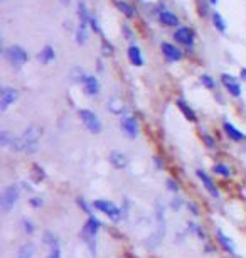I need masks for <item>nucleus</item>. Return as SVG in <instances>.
<instances>
[{
    "mask_svg": "<svg viewBox=\"0 0 246 258\" xmlns=\"http://www.w3.org/2000/svg\"><path fill=\"white\" fill-rule=\"evenodd\" d=\"M101 228V221L98 220L96 216H88L86 223H84L83 230H81V240L86 243L89 253L91 257H96V237H98V231Z\"/></svg>",
    "mask_w": 246,
    "mask_h": 258,
    "instance_id": "f257e3e1",
    "label": "nucleus"
},
{
    "mask_svg": "<svg viewBox=\"0 0 246 258\" xmlns=\"http://www.w3.org/2000/svg\"><path fill=\"white\" fill-rule=\"evenodd\" d=\"M20 198V186L19 184H8L3 188L2 194H0V210L2 213H10L14 210V206L17 204Z\"/></svg>",
    "mask_w": 246,
    "mask_h": 258,
    "instance_id": "f03ea898",
    "label": "nucleus"
},
{
    "mask_svg": "<svg viewBox=\"0 0 246 258\" xmlns=\"http://www.w3.org/2000/svg\"><path fill=\"white\" fill-rule=\"evenodd\" d=\"M22 139H24V145L27 154H35L39 150V139H41V128L37 125H29L22 133Z\"/></svg>",
    "mask_w": 246,
    "mask_h": 258,
    "instance_id": "7ed1b4c3",
    "label": "nucleus"
},
{
    "mask_svg": "<svg viewBox=\"0 0 246 258\" xmlns=\"http://www.w3.org/2000/svg\"><path fill=\"white\" fill-rule=\"evenodd\" d=\"M93 208L103 213L105 216H108L111 221H120L122 220V208H118L115 203L108 201V199H95L93 201Z\"/></svg>",
    "mask_w": 246,
    "mask_h": 258,
    "instance_id": "20e7f679",
    "label": "nucleus"
},
{
    "mask_svg": "<svg viewBox=\"0 0 246 258\" xmlns=\"http://www.w3.org/2000/svg\"><path fill=\"white\" fill-rule=\"evenodd\" d=\"M78 117L81 118V122L84 123V127H86L91 133H101L103 123H101V120L98 118V115L95 112L83 108V110H79V112H78Z\"/></svg>",
    "mask_w": 246,
    "mask_h": 258,
    "instance_id": "39448f33",
    "label": "nucleus"
},
{
    "mask_svg": "<svg viewBox=\"0 0 246 258\" xmlns=\"http://www.w3.org/2000/svg\"><path fill=\"white\" fill-rule=\"evenodd\" d=\"M5 56H7V59L12 63V66H15V68H22V66L29 61L27 51H25L22 46H19V44H14V46L8 47L5 51Z\"/></svg>",
    "mask_w": 246,
    "mask_h": 258,
    "instance_id": "423d86ee",
    "label": "nucleus"
},
{
    "mask_svg": "<svg viewBox=\"0 0 246 258\" xmlns=\"http://www.w3.org/2000/svg\"><path fill=\"white\" fill-rule=\"evenodd\" d=\"M17 96H19V93H17L15 88L3 86L2 91H0V112H7L10 108V105H14Z\"/></svg>",
    "mask_w": 246,
    "mask_h": 258,
    "instance_id": "0eeeda50",
    "label": "nucleus"
},
{
    "mask_svg": "<svg viewBox=\"0 0 246 258\" xmlns=\"http://www.w3.org/2000/svg\"><path fill=\"white\" fill-rule=\"evenodd\" d=\"M155 221H157V233L154 235V238H157L159 242L165 237V208L160 201H155Z\"/></svg>",
    "mask_w": 246,
    "mask_h": 258,
    "instance_id": "6e6552de",
    "label": "nucleus"
},
{
    "mask_svg": "<svg viewBox=\"0 0 246 258\" xmlns=\"http://www.w3.org/2000/svg\"><path fill=\"white\" fill-rule=\"evenodd\" d=\"M120 128L128 139H135L138 135V123L135 117H130V115H125V117L120 118Z\"/></svg>",
    "mask_w": 246,
    "mask_h": 258,
    "instance_id": "1a4fd4ad",
    "label": "nucleus"
},
{
    "mask_svg": "<svg viewBox=\"0 0 246 258\" xmlns=\"http://www.w3.org/2000/svg\"><path fill=\"white\" fill-rule=\"evenodd\" d=\"M221 83H223V86L226 88V91H230V95L231 96H241V93H243V90H241V84L238 81V78H235L233 74H221Z\"/></svg>",
    "mask_w": 246,
    "mask_h": 258,
    "instance_id": "9d476101",
    "label": "nucleus"
},
{
    "mask_svg": "<svg viewBox=\"0 0 246 258\" xmlns=\"http://www.w3.org/2000/svg\"><path fill=\"white\" fill-rule=\"evenodd\" d=\"M174 37H176L177 42L184 44L187 47L194 46V30L189 27H179L176 30V34H174Z\"/></svg>",
    "mask_w": 246,
    "mask_h": 258,
    "instance_id": "9b49d317",
    "label": "nucleus"
},
{
    "mask_svg": "<svg viewBox=\"0 0 246 258\" xmlns=\"http://www.w3.org/2000/svg\"><path fill=\"white\" fill-rule=\"evenodd\" d=\"M160 49H162L165 59L171 61V63H176V61H181L182 59V51L179 47L174 46V44H171V42H162Z\"/></svg>",
    "mask_w": 246,
    "mask_h": 258,
    "instance_id": "f8f14e48",
    "label": "nucleus"
},
{
    "mask_svg": "<svg viewBox=\"0 0 246 258\" xmlns=\"http://www.w3.org/2000/svg\"><path fill=\"white\" fill-rule=\"evenodd\" d=\"M196 174H198V177L201 179V182H203V186L206 188V191H208V193L211 194L213 198H218V196H219V191H218V188H216V184H214V181L211 179V176H209L208 172H204L203 169L196 171Z\"/></svg>",
    "mask_w": 246,
    "mask_h": 258,
    "instance_id": "ddd939ff",
    "label": "nucleus"
},
{
    "mask_svg": "<svg viewBox=\"0 0 246 258\" xmlns=\"http://www.w3.org/2000/svg\"><path fill=\"white\" fill-rule=\"evenodd\" d=\"M83 88L88 96H96L98 93H100V81H98V78L93 76V74H86V78H84L83 81Z\"/></svg>",
    "mask_w": 246,
    "mask_h": 258,
    "instance_id": "4468645a",
    "label": "nucleus"
},
{
    "mask_svg": "<svg viewBox=\"0 0 246 258\" xmlns=\"http://www.w3.org/2000/svg\"><path fill=\"white\" fill-rule=\"evenodd\" d=\"M108 161L110 164L113 166L115 169H125L128 166V159H127V155H125L123 152H120V150H113L110 155H108Z\"/></svg>",
    "mask_w": 246,
    "mask_h": 258,
    "instance_id": "2eb2a0df",
    "label": "nucleus"
},
{
    "mask_svg": "<svg viewBox=\"0 0 246 258\" xmlns=\"http://www.w3.org/2000/svg\"><path fill=\"white\" fill-rule=\"evenodd\" d=\"M218 242H219V245H221L223 248H225V252H228L230 253V255H233V257H236V247H235V242H233V240L228 237V235H225L223 233L221 230H218Z\"/></svg>",
    "mask_w": 246,
    "mask_h": 258,
    "instance_id": "dca6fc26",
    "label": "nucleus"
},
{
    "mask_svg": "<svg viewBox=\"0 0 246 258\" xmlns=\"http://www.w3.org/2000/svg\"><path fill=\"white\" fill-rule=\"evenodd\" d=\"M37 59L41 64H51L52 61L56 59V52H54V47L52 46H44L41 49V52L37 54Z\"/></svg>",
    "mask_w": 246,
    "mask_h": 258,
    "instance_id": "f3484780",
    "label": "nucleus"
},
{
    "mask_svg": "<svg viewBox=\"0 0 246 258\" xmlns=\"http://www.w3.org/2000/svg\"><path fill=\"white\" fill-rule=\"evenodd\" d=\"M223 128H225V132H226V135L230 137V139L233 142H241L245 139V133L243 132H240L238 128H236L233 123L230 122H225V125H223Z\"/></svg>",
    "mask_w": 246,
    "mask_h": 258,
    "instance_id": "a211bd4d",
    "label": "nucleus"
},
{
    "mask_svg": "<svg viewBox=\"0 0 246 258\" xmlns=\"http://www.w3.org/2000/svg\"><path fill=\"white\" fill-rule=\"evenodd\" d=\"M128 59L133 66H144V56L138 46H130L128 47Z\"/></svg>",
    "mask_w": 246,
    "mask_h": 258,
    "instance_id": "6ab92c4d",
    "label": "nucleus"
},
{
    "mask_svg": "<svg viewBox=\"0 0 246 258\" xmlns=\"http://www.w3.org/2000/svg\"><path fill=\"white\" fill-rule=\"evenodd\" d=\"M34 255H35V245L32 242L22 243L19 252H17V258H34Z\"/></svg>",
    "mask_w": 246,
    "mask_h": 258,
    "instance_id": "aec40b11",
    "label": "nucleus"
},
{
    "mask_svg": "<svg viewBox=\"0 0 246 258\" xmlns=\"http://www.w3.org/2000/svg\"><path fill=\"white\" fill-rule=\"evenodd\" d=\"M78 17H79V24H84V25H88L89 20H91V15H89V10L84 0H79L78 2Z\"/></svg>",
    "mask_w": 246,
    "mask_h": 258,
    "instance_id": "412c9836",
    "label": "nucleus"
},
{
    "mask_svg": "<svg viewBox=\"0 0 246 258\" xmlns=\"http://www.w3.org/2000/svg\"><path fill=\"white\" fill-rule=\"evenodd\" d=\"M159 17H160V20H162L164 25H169V27H177V25H179L177 15L172 14V12H169V10H162Z\"/></svg>",
    "mask_w": 246,
    "mask_h": 258,
    "instance_id": "4be33fe9",
    "label": "nucleus"
},
{
    "mask_svg": "<svg viewBox=\"0 0 246 258\" xmlns=\"http://www.w3.org/2000/svg\"><path fill=\"white\" fill-rule=\"evenodd\" d=\"M106 108H108L110 112L115 113V115H122L123 110H125V106H123V101L120 100L118 96H113L111 100H108V103H106Z\"/></svg>",
    "mask_w": 246,
    "mask_h": 258,
    "instance_id": "5701e85b",
    "label": "nucleus"
},
{
    "mask_svg": "<svg viewBox=\"0 0 246 258\" xmlns=\"http://www.w3.org/2000/svg\"><path fill=\"white\" fill-rule=\"evenodd\" d=\"M76 44L78 46H84V44L88 42V39H89V35H88V25H84V24H79L78 25V29H76Z\"/></svg>",
    "mask_w": 246,
    "mask_h": 258,
    "instance_id": "b1692460",
    "label": "nucleus"
},
{
    "mask_svg": "<svg viewBox=\"0 0 246 258\" xmlns=\"http://www.w3.org/2000/svg\"><path fill=\"white\" fill-rule=\"evenodd\" d=\"M177 106H179V110L184 113V117L189 120V122H196V120H198V117H196V112L186 103L184 100H177Z\"/></svg>",
    "mask_w": 246,
    "mask_h": 258,
    "instance_id": "393cba45",
    "label": "nucleus"
},
{
    "mask_svg": "<svg viewBox=\"0 0 246 258\" xmlns=\"http://www.w3.org/2000/svg\"><path fill=\"white\" fill-rule=\"evenodd\" d=\"M116 7H118L120 12H122L125 17H128V19L135 17V8H133L128 2H125V0H118V2H116Z\"/></svg>",
    "mask_w": 246,
    "mask_h": 258,
    "instance_id": "a878e982",
    "label": "nucleus"
},
{
    "mask_svg": "<svg viewBox=\"0 0 246 258\" xmlns=\"http://www.w3.org/2000/svg\"><path fill=\"white\" fill-rule=\"evenodd\" d=\"M213 25L216 27V30H219V32H226V29H228L225 17L219 14V12H213Z\"/></svg>",
    "mask_w": 246,
    "mask_h": 258,
    "instance_id": "bb28decb",
    "label": "nucleus"
},
{
    "mask_svg": "<svg viewBox=\"0 0 246 258\" xmlns=\"http://www.w3.org/2000/svg\"><path fill=\"white\" fill-rule=\"evenodd\" d=\"M42 242H44V245H47L49 248L59 247V238H57V235H54L52 231H44Z\"/></svg>",
    "mask_w": 246,
    "mask_h": 258,
    "instance_id": "cd10ccee",
    "label": "nucleus"
},
{
    "mask_svg": "<svg viewBox=\"0 0 246 258\" xmlns=\"http://www.w3.org/2000/svg\"><path fill=\"white\" fill-rule=\"evenodd\" d=\"M10 150H14V152H22V150H25L24 139H22V135H19V137H12Z\"/></svg>",
    "mask_w": 246,
    "mask_h": 258,
    "instance_id": "c85d7f7f",
    "label": "nucleus"
},
{
    "mask_svg": "<svg viewBox=\"0 0 246 258\" xmlns=\"http://www.w3.org/2000/svg\"><path fill=\"white\" fill-rule=\"evenodd\" d=\"M213 171L216 172V174L223 176V177H230L231 176V169L226 166V164H214L213 166Z\"/></svg>",
    "mask_w": 246,
    "mask_h": 258,
    "instance_id": "c756f323",
    "label": "nucleus"
},
{
    "mask_svg": "<svg viewBox=\"0 0 246 258\" xmlns=\"http://www.w3.org/2000/svg\"><path fill=\"white\" fill-rule=\"evenodd\" d=\"M22 230L30 237V235H34V231H35V225L29 220V218H24V220H22Z\"/></svg>",
    "mask_w": 246,
    "mask_h": 258,
    "instance_id": "7c9ffc66",
    "label": "nucleus"
},
{
    "mask_svg": "<svg viewBox=\"0 0 246 258\" xmlns=\"http://www.w3.org/2000/svg\"><path fill=\"white\" fill-rule=\"evenodd\" d=\"M201 83H203V86H206L208 90H214V86H216L214 79L209 76V74H203V76H201Z\"/></svg>",
    "mask_w": 246,
    "mask_h": 258,
    "instance_id": "2f4dec72",
    "label": "nucleus"
},
{
    "mask_svg": "<svg viewBox=\"0 0 246 258\" xmlns=\"http://www.w3.org/2000/svg\"><path fill=\"white\" fill-rule=\"evenodd\" d=\"M10 142H12L10 133H8L7 130L0 132V145H2V147H10Z\"/></svg>",
    "mask_w": 246,
    "mask_h": 258,
    "instance_id": "473e14b6",
    "label": "nucleus"
},
{
    "mask_svg": "<svg viewBox=\"0 0 246 258\" xmlns=\"http://www.w3.org/2000/svg\"><path fill=\"white\" fill-rule=\"evenodd\" d=\"M32 171H34L35 181H42V179H46V172H44V169H42V167H39L37 164H34V166H32Z\"/></svg>",
    "mask_w": 246,
    "mask_h": 258,
    "instance_id": "72a5a7b5",
    "label": "nucleus"
},
{
    "mask_svg": "<svg viewBox=\"0 0 246 258\" xmlns=\"http://www.w3.org/2000/svg\"><path fill=\"white\" fill-rule=\"evenodd\" d=\"M76 203H78V206L81 208V210H83L84 213H86L88 216H93V213H91V208H89V204H88L86 201H84L83 198H78V199H76Z\"/></svg>",
    "mask_w": 246,
    "mask_h": 258,
    "instance_id": "f704fd0d",
    "label": "nucleus"
},
{
    "mask_svg": "<svg viewBox=\"0 0 246 258\" xmlns=\"http://www.w3.org/2000/svg\"><path fill=\"white\" fill-rule=\"evenodd\" d=\"M182 204H184V201H182V198H179V196H174V198L171 199V208H172L174 211L181 210Z\"/></svg>",
    "mask_w": 246,
    "mask_h": 258,
    "instance_id": "c9c22d12",
    "label": "nucleus"
},
{
    "mask_svg": "<svg viewBox=\"0 0 246 258\" xmlns=\"http://www.w3.org/2000/svg\"><path fill=\"white\" fill-rule=\"evenodd\" d=\"M29 204H30L32 208H42V206H44V199L39 198V196H34V198L29 199Z\"/></svg>",
    "mask_w": 246,
    "mask_h": 258,
    "instance_id": "e433bc0d",
    "label": "nucleus"
},
{
    "mask_svg": "<svg viewBox=\"0 0 246 258\" xmlns=\"http://www.w3.org/2000/svg\"><path fill=\"white\" fill-rule=\"evenodd\" d=\"M46 258H61V247L49 248V255Z\"/></svg>",
    "mask_w": 246,
    "mask_h": 258,
    "instance_id": "4c0bfd02",
    "label": "nucleus"
},
{
    "mask_svg": "<svg viewBox=\"0 0 246 258\" xmlns=\"http://www.w3.org/2000/svg\"><path fill=\"white\" fill-rule=\"evenodd\" d=\"M167 188L171 193H179V184H177V181L172 179V177H169L167 179Z\"/></svg>",
    "mask_w": 246,
    "mask_h": 258,
    "instance_id": "58836bf2",
    "label": "nucleus"
},
{
    "mask_svg": "<svg viewBox=\"0 0 246 258\" xmlns=\"http://www.w3.org/2000/svg\"><path fill=\"white\" fill-rule=\"evenodd\" d=\"M203 140L206 142V145H208V149H214L216 147V142L211 135H208V133H203Z\"/></svg>",
    "mask_w": 246,
    "mask_h": 258,
    "instance_id": "ea45409f",
    "label": "nucleus"
},
{
    "mask_svg": "<svg viewBox=\"0 0 246 258\" xmlns=\"http://www.w3.org/2000/svg\"><path fill=\"white\" fill-rule=\"evenodd\" d=\"M89 25H91V29L95 30V32H101L100 24H98V19H96V17H91V20H89Z\"/></svg>",
    "mask_w": 246,
    "mask_h": 258,
    "instance_id": "a19ab883",
    "label": "nucleus"
},
{
    "mask_svg": "<svg viewBox=\"0 0 246 258\" xmlns=\"http://www.w3.org/2000/svg\"><path fill=\"white\" fill-rule=\"evenodd\" d=\"M187 210H191V213H192L194 216H199V210H198V206H196V204L187 203Z\"/></svg>",
    "mask_w": 246,
    "mask_h": 258,
    "instance_id": "79ce46f5",
    "label": "nucleus"
},
{
    "mask_svg": "<svg viewBox=\"0 0 246 258\" xmlns=\"http://www.w3.org/2000/svg\"><path fill=\"white\" fill-rule=\"evenodd\" d=\"M154 164H155V167H157V169H162L164 167V162L160 161L159 157H154Z\"/></svg>",
    "mask_w": 246,
    "mask_h": 258,
    "instance_id": "37998d69",
    "label": "nucleus"
},
{
    "mask_svg": "<svg viewBox=\"0 0 246 258\" xmlns=\"http://www.w3.org/2000/svg\"><path fill=\"white\" fill-rule=\"evenodd\" d=\"M20 186H22V189H24V191H32V188H30V184H27L25 181H22Z\"/></svg>",
    "mask_w": 246,
    "mask_h": 258,
    "instance_id": "c03bdc74",
    "label": "nucleus"
},
{
    "mask_svg": "<svg viewBox=\"0 0 246 258\" xmlns=\"http://www.w3.org/2000/svg\"><path fill=\"white\" fill-rule=\"evenodd\" d=\"M240 76H241V79H243V81H246V68H241Z\"/></svg>",
    "mask_w": 246,
    "mask_h": 258,
    "instance_id": "a18cd8bd",
    "label": "nucleus"
},
{
    "mask_svg": "<svg viewBox=\"0 0 246 258\" xmlns=\"http://www.w3.org/2000/svg\"><path fill=\"white\" fill-rule=\"evenodd\" d=\"M123 30H125V34H127V39H133V34L130 32V29H128V27H125Z\"/></svg>",
    "mask_w": 246,
    "mask_h": 258,
    "instance_id": "49530a36",
    "label": "nucleus"
},
{
    "mask_svg": "<svg viewBox=\"0 0 246 258\" xmlns=\"http://www.w3.org/2000/svg\"><path fill=\"white\" fill-rule=\"evenodd\" d=\"M62 3H64V5H68V3H71V0H61Z\"/></svg>",
    "mask_w": 246,
    "mask_h": 258,
    "instance_id": "de8ad7c7",
    "label": "nucleus"
},
{
    "mask_svg": "<svg viewBox=\"0 0 246 258\" xmlns=\"http://www.w3.org/2000/svg\"><path fill=\"white\" fill-rule=\"evenodd\" d=\"M218 2H219V0H209V3H213V5H216Z\"/></svg>",
    "mask_w": 246,
    "mask_h": 258,
    "instance_id": "09e8293b",
    "label": "nucleus"
}]
</instances>
